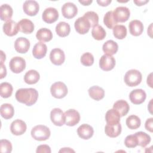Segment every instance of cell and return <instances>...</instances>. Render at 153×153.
Returning <instances> with one entry per match:
<instances>
[{
	"label": "cell",
	"mask_w": 153,
	"mask_h": 153,
	"mask_svg": "<svg viewBox=\"0 0 153 153\" xmlns=\"http://www.w3.org/2000/svg\"><path fill=\"white\" fill-rule=\"evenodd\" d=\"M65 124L68 126H74L80 120L79 113L75 109H70L65 112Z\"/></svg>",
	"instance_id": "cell-7"
},
{
	"label": "cell",
	"mask_w": 153,
	"mask_h": 153,
	"mask_svg": "<svg viewBox=\"0 0 153 153\" xmlns=\"http://www.w3.org/2000/svg\"><path fill=\"white\" fill-rule=\"evenodd\" d=\"M124 144L126 147L129 148H133L137 146V141L135 135L134 134L128 135L124 140Z\"/></svg>",
	"instance_id": "cell-41"
},
{
	"label": "cell",
	"mask_w": 153,
	"mask_h": 153,
	"mask_svg": "<svg viewBox=\"0 0 153 153\" xmlns=\"http://www.w3.org/2000/svg\"><path fill=\"white\" fill-rule=\"evenodd\" d=\"M7 75V69L3 63H1V79L5 77Z\"/></svg>",
	"instance_id": "cell-45"
},
{
	"label": "cell",
	"mask_w": 153,
	"mask_h": 153,
	"mask_svg": "<svg viewBox=\"0 0 153 153\" xmlns=\"http://www.w3.org/2000/svg\"><path fill=\"white\" fill-rule=\"evenodd\" d=\"M103 23L109 29H113V27L117 25V23L114 17L112 11H109L105 14Z\"/></svg>",
	"instance_id": "cell-38"
},
{
	"label": "cell",
	"mask_w": 153,
	"mask_h": 153,
	"mask_svg": "<svg viewBox=\"0 0 153 153\" xmlns=\"http://www.w3.org/2000/svg\"><path fill=\"white\" fill-rule=\"evenodd\" d=\"M51 95L57 99H62L65 97L68 93V88L65 83L58 81L53 84L50 87Z\"/></svg>",
	"instance_id": "cell-4"
},
{
	"label": "cell",
	"mask_w": 153,
	"mask_h": 153,
	"mask_svg": "<svg viewBox=\"0 0 153 153\" xmlns=\"http://www.w3.org/2000/svg\"><path fill=\"white\" fill-rule=\"evenodd\" d=\"M13 90L12 85L8 82H4L0 84V94L3 98L10 97L13 93Z\"/></svg>",
	"instance_id": "cell-35"
},
{
	"label": "cell",
	"mask_w": 153,
	"mask_h": 153,
	"mask_svg": "<svg viewBox=\"0 0 153 153\" xmlns=\"http://www.w3.org/2000/svg\"><path fill=\"white\" fill-rule=\"evenodd\" d=\"M74 26L76 31L82 35L87 33L91 27L88 21L83 16L78 18L75 20Z\"/></svg>",
	"instance_id": "cell-10"
},
{
	"label": "cell",
	"mask_w": 153,
	"mask_h": 153,
	"mask_svg": "<svg viewBox=\"0 0 153 153\" xmlns=\"http://www.w3.org/2000/svg\"><path fill=\"white\" fill-rule=\"evenodd\" d=\"M134 3L137 5V6H141V5H145V4H146L147 2H149V1L148 0H145V1H133Z\"/></svg>",
	"instance_id": "cell-47"
},
{
	"label": "cell",
	"mask_w": 153,
	"mask_h": 153,
	"mask_svg": "<svg viewBox=\"0 0 153 153\" xmlns=\"http://www.w3.org/2000/svg\"><path fill=\"white\" fill-rule=\"evenodd\" d=\"M47 51V45L43 42H39L34 45L32 50V54L35 58L37 59H41L45 56Z\"/></svg>",
	"instance_id": "cell-21"
},
{
	"label": "cell",
	"mask_w": 153,
	"mask_h": 153,
	"mask_svg": "<svg viewBox=\"0 0 153 153\" xmlns=\"http://www.w3.org/2000/svg\"><path fill=\"white\" fill-rule=\"evenodd\" d=\"M51 134L50 129L44 125H37L33 127L31 130L32 137L38 141L47 140Z\"/></svg>",
	"instance_id": "cell-2"
},
{
	"label": "cell",
	"mask_w": 153,
	"mask_h": 153,
	"mask_svg": "<svg viewBox=\"0 0 153 153\" xmlns=\"http://www.w3.org/2000/svg\"><path fill=\"white\" fill-rule=\"evenodd\" d=\"M78 13L76 6L72 2H66L62 7V13L64 17L66 19L74 18Z\"/></svg>",
	"instance_id": "cell-16"
},
{
	"label": "cell",
	"mask_w": 153,
	"mask_h": 153,
	"mask_svg": "<svg viewBox=\"0 0 153 153\" xmlns=\"http://www.w3.org/2000/svg\"><path fill=\"white\" fill-rule=\"evenodd\" d=\"M120 115L114 109H111L108 110L105 114V120L107 124L115 125L120 123Z\"/></svg>",
	"instance_id": "cell-23"
},
{
	"label": "cell",
	"mask_w": 153,
	"mask_h": 153,
	"mask_svg": "<svg viewBox=\"0 0 153 153\" xmlns=\"http://www.w3.org/2000/svg\"><path fill=\"white\" fill-rule=\"evenodd\" d=\"M129 31L131 35L137 36L140 35L143 31V25L140 20H131L128 25Z\"/></svg>",
	"instance_id": "cell-20"
},
{
	"label": "cell",
	"mask_w": 153,
	"mask_h": 153,
	"mask_svg": "<svg viewBox=\"0 0 153 153\" xmlns=\"http://www.w3.org/2000/svg\"><path fill=\"white\" fill-rule=\"evenodd\" d=\"M14 114V109L13 106L10 103H3L1 106V115L6 119L11 118Z\"/></svg>",
	"instance_id": "cell-32"
},
{
	"label": "cell",
	"mask_w": 153,
	"mask_h": 153,
	"mask_svg": "<svg viewBox=\"0 0 153 153\" xmlns=\"http://www.w3.org/2000/svg\"><path fill=\"white\" fill-rule=\"evenodd\" d=\"M115 65V59L112 56L104 54L99 60V66L104 71L112 70Z\"/></svg>",
	"instance_id": "cell-8"
},
{
	"label": "cell",
	"mask_w": 153,
	"mask_h": 153,
	"mask_svg": "<svg viewBox=\"0 0 153 153\" xmlns=\"http://www.w3.org/2000/svg\"><path fill=\"white\" fill-rule=\"evenodd\" d=\"M71 31L70 25L65 22H59L56 26V33L60 37L67 36Z\"/></svg>",
	"instance_id": "cell-31"
},
{
	"label": "cell",
	"mask_w": 153,
	"mask_h": 153,
	"mask_svg": "<svg viewBox=\"0 0 153 153\" xmlns=\"http://www.w3.org/2000/svg\"><path fill=\"white\" fill-rule=\"evenodd\" d=\"M26 128L27 126L25 122L19 119H17L13 121L10 126L11 132L16 136H19L24 134Z\"/></svg>",
	"instance_id": "cell-15"
},
{
	"label": "cell",
	"mask_w": 153,
	"mask_h": 153,
	"mask_svg": "<svg viewBox=\"0 0 153 153\" xmlns=\"http://www.w3.org/2000/svg\"><path fill=\"white\" fill-rule=\"evenodd\" d=\"M93 2L92 0H88V1H79V2L82 4L83 5H89Z\"/></svg>",
	"instance_id": "cell-50"
},
{
	"label": "cell",
	"mask_w": 153,
	"mask_h": 153,
	"mask_svg": "<svg viewBox=\"0 0 153 153\" xmlns=\"http://www.w3.org/2000/svg\"><path fill=\"white\" fill-rule=\"evenodd\" d=\"M1 152L3 153H10L12 151V145L7 139H1L0 142Z\"/></svg>",
	"instance_id": "cell-42"
},
{
	"label": "cell",
	"mask_w": 153,
	"mask_h": 153,
	"mask_svg": "<svg viewBox=\"0 0 153 153\" xmlns=\"http://www.w3.org/2000/svg\"><path fill=\"white\" fill-rule=\"evenodd\" d=\"M121 125L120 123L115 125L106 124L105 127V134L110 137H116L118 136L121 132Z\"/></svg>",
	"instance_id": "cell-25"
},
{
	"label": "cell",
	"mask_w": 153,
	"mask_h": 153,
	"mask_svg": "<svg viewBox=\"0 0 153 153\" xmlns=\"http://www.w3.org/2000/svg\"><path fill=\"white\" fill-rule=\"evenodd\" d=\"M40 75L36 70L31 69L28 71L24 76V81L28 84H34L39 80Z\"/></svg>",
	"instance_id": "cell-29"
},
{
	"label": "cell",
	"mask_w": 153,
	"mask_h": 153,
	"mask_svg": "<svg viewBox=\"0 0 153 153\" xmlns=\"http://www.w3.org/2000/svg\"><path fill=\"white\" fill-rule=\"evenodd\" d=\"M51 122L57 126H62L65 123V114L60 108H54L50 112Z\"/></svg>",
	"instance_id": "cell-9"
},
{
	"label": "cell",
	"mask_w": 153,
	"mask_h": 153,
	"mask_svg": "<svg viewBox=\"0 0 153 153\" xmlns=\"http://www.w3.org/2000/svg\"><path fill=\"white\" fill-rule=\"evenodd\" d=\"M1 63H3L4 62V60H5V59H6V57H5V55L3 57V56H4V53H3V51H1Z\"/></svg>",
	"instance_id": "cell-51"
},
{
	"label": "cell",
	"mask_w": 153,
	"mask_h": 153,
	"mask_svg": "<svg viewBox=\"0 0 153 153\" xmlns=\"http://www.w3.org/2000/svg\"><path fill=\"white\" fill-rule=\"evenodd\" d=\"M102 50L105 54L112 56L117 52L118 50V45L114 41L108 40L103 44Z\"/></svg>",
	"instance_id": "cell-27"
},
{
	"label": "cell",
	"mask_w": 153,
	"mask_h": 153,
	"mask_svg": "<svg viewBox=\"0 0 153 153\" xmlns=\"http://www.w3.org/2000/svg\"><path fill=\"white\" fill-rule=\"evenodd\" d=\"M153 124V118H149L146 120L145 124V128L150 131L152 132L153 131V127H152V124Z\"/></svg>",
	"instance_id": "cell-44"
},
{
	"label": "cell",
	"mask_w": 153,
	"mask_h": 153,
	"mask_svg": "<svg viewBox=\"0 0 153 153\" xmlns=\"http://www.w3.org/2000/svg\"><path fill=\"white\" fill-rule=\"evenodd\" d=\"M88 94L91 98L99 101L102 99L105 96V91L102 88L97 85H94L91 87L88 90Z\"/></svg>",
	"instance_id": "cell-26"
},
{
	"label": "cell",
	"mask_w": 153,
	"mask_h": 153,
	"mask_svg": "<svg viewBox=\"0 0 153 153\" xmlns=\"http://www.w3.org/2000/svg\"><path fill=\"white\" fill-rule=\"evenodd\" d=\"M126 123L128 128L131 130H135L140 127L141 121L137 116L135 115H131L127 118Z\"/></svg>",
	"instance_id": "cell-34"
},
{
	"label": "cell",
	"mask_w": 153,
	"mask_h": 153,
	"mask_svg": "<svg viewBox=\"0 0 153 153\" xmlns=\"http://www.w3.org/2000/svg\"><path fill=\"white\" fill-rule=\"evenodd\" d=\"M113 16L117 23H124L129 19L130 11L126 7H118L113 11Z\"/></svg>",
	"instance_id": "cell-5"
},
{
	"label": "cell",
	"mask_w": 153,
	"mask_h": 153,
	"mask_svg": "<svg viewBox=\"0 0 153 153\" xmlns=\"http://www.w3.org/2000/svg\"><path fill=\"white\" fill-rule=\"evenodd\" d=\"M136 137L137 145L142 147H145L151 142V137L147 133L143 131H138L134 134Z\"/></svg>",
	"instance_id": "cell-33"
},
{
	"label": "cell",
	"mask_w": 153,
	"mask_h": 153,
	"mask_svg": "<svg viewBox=\"0 0 153 153\" xmlns=\"http://www.w3.org/2000/svg\"><path fill=\"white\" fill-rule=\"evenodd\" d=\"M23 11L25 14L30 16H35L39 11V6L38 3L33 0L26 1L23 5Z\"/></svg>",
	"instance_id": "cell-12"
},
{
	"label": "cell",
	"mask_w": 153,
	"mask_h": 153,
	"mask_svg": "<svg viewBox=\"0 0 153 153\" xmlns=\"http://www.w3.org/2000/svg\"><path fill=\"white\" fill-rule=\"evenodd\" d=\"M91 35L96 40H103L106 36V31L102 26L97 25L93 27Z\"/></svg>",
	"instance_id": "cell-36"
},
{
	"label": "cell",
	"mask_w": 153,
	"mask_h": 153,
	"mask_svg": "<svg viewBox=\"0 0 153 153\" xmlns=\"http://www.w3.org/2000/svg\"><path fill=\"white\" fill-rule=\"evenodd\" d=\"M59 152H75V151L71 149L70 148H63L61 149Z\"/></svg>",
	"instance_id": "cell-48"
},
{
	"label": "cell",
	"mask_w": 153,
	"mask_h": 153,
	"mask_svg": "<svg viewBox=\"0 0 153 153\" xmlns=\"http://www.w3.org/2000/svg\"><path fill=\"white\" fill-rule=\"evenodd\" d=\"M9 66L10 70L16 74L22 72L26 68L25 60L19 56L13 57L10 61Z\"/></svg>",
	"instance_id": "cell-6"
},
{
	"label": "cell",
	"mask_w": 153,
	"mask_h": 153,
	"mask_svg": "<svg viewBox=\"0 0 153 153\" xmlns=\"http://www.w3.org/2000/svg\"><path fill=\"white\" fill-rule=\"evenodd\" d=\"M112 2L111 0H104V1H99V0H97V3L100 5V6H102V7H105V6H108L111 2Z\"/></svg>",
	"instance_id": "cell-46"
},
{
	"label": "cell",
	"mask_w": 153,
	"mask_h": 153,
	"mask_svg": "<svg viewBox=\"0 0 153 153\" xmlns=\"http://www.w3.org/2000/svg\"><path fill=\"white\" fill-rule=\"evenodd\" d=\"M16 100L27 106H32L35 104L38 97V91L33 88H20L15 94Z\"/></svg>",
	"instance_id": "cell-1"
},
{
	"label": "cell",
	"mask_w": 153,
	"mask_h": 153,
	"mask_svg": "<svg viewBox=\"0 0 153 153\" xmlns=\"http://www.w3.org/2000/svg\"><path fill=\"white\" fill-rule=\"evenodd\" d=\"M0 17L2 21L10 20L13 16V10L11 7L7 4L1 5L0 7Z\"/></svg>",
	"instance_id": "cell-30"
},
{
	"label": "cell",
	"mask_w": 153,
	"mask_h": 153,
	"mask_svg": "<svg viewBox=\"0 0 153 153\" xmlns=\"http://www.w3.org/2000/svg\"><path fill=\"white\" fill-rule=\"evenodd\" d=\"M142 79V75L140 71L136 69H130L128 71L124 78L125 83L129 87H135L139 85Z\"/></svg>",
	"instance_id": "cell-3"
},
{
	"label": "cell",
	"mask_w": 153,
	"mask_h": 153,
	"mask_svg": "<svg viewBox=\"0 0 153 153\" xmlns=\"http://www.w3.org/2000/svg\"><path fill=\"white\" fill-rule=\"evenodd\" d=\"M147 84L151 87L152 88V73H151L147 78Z\"/></svg>",
	"instance_id": "cell-49"
},
{
	"label": "cell",
	"mask_w": 153,
	"mask_h": 153,
	"mask_svg": "<svg viewBox=\"0 0 153 153\" xmlns=\"http://www.w3.org/2000/svg\"><path fill=\"white\" fill-rule=\"evenodd\" d=\"M36 38L42 42H48L53 38L51 31L47 28H41L36 33Z\"/></svg>",
	"instance_id": "cell-28"
},
{
	"label": "cell",
	"mask_w": 153,
	"mask_h": 153,
	"mask_svg": "<svg viewBox=\"0 0 153 153\" xmlns=\"http://www.w3.org/2000/svg\"><path fill=\"white\" fill-rule=\"evenodd\" d=\"M146 94L142 89H135L132 90L130 94L129 98L131 103L134 105L142 103L146 99Z\"/></svg>",
	"instance_id": "cell-11"
},
{
	"label": "cell",
	"mask_w": 153,
	"mask_h": 153,
	"mask_svg": "<svg viewBox=\"0 0 153 153\" xmlns=\"http://www.w3.org/2000/svg\"><path fill=\"white\" fill-rule=\"evenodd\" d=\"M81 63L85 66H91L94 63V57L90 53H84L81 57Z\"/></svg>",
	"instance_id": "cell-40"
},
{
	"label": "cell",
	"mask_w": 153,
	"mask_h": 153,
	"mask_svg": "<svg viewBox=\"0 0 153 153\" xmlns=\"http://www.w3.org/2000/svg\"><path fill=\"white\" fill-rule=\"evenodd\" d=\"M19 30L24 33H31L34 30V24L33 22L27 19H23L18 22Z\"/></svg>",
	"instance_id": "cell-22"
},
{
	"label": "cell",
	"mask_w": 153,
	"mask_h": 153,
	"mask_svg": "<svg viewBox=\"0 0 153 153\" xmlns=\"http://www.w3.org/2000/svg\"><path fill=\"white\" fill-rule=\"evenodd\" d=\"M83 17L85 18L90 23L91 27H94L98 25L99 23V16L94 11H87L86 12Z\"/></svg>",
	"instance_id": "cell-39"
},
{
	"label": "cell",
	"mask_w": 153,
	"mask_h": 153,
	"mask_svg": "<svg viewBox=\"0 0 153 153\" xmlns=\"http://www.w3.org/2000/svg\"><path fill=\"white\" fill-rule=\"evenodd\" d=\"M94 133L93 127L87 124H81L77 128V134L79 137L83 139H88L91 138Z\"/></svg>",
	"instance_id": "cell-18"
},
{
	"label": "cell",
	"mask_w": 153,
	"mask_h": 153,
	"mask_svg": "<svg viewBox=\"0 0 153 153\" xmlns=\"http://www.w3.org/2000/svg\"><path fill=\"white\" fill-rule=\"evenodd\" d=\"M114 36L119 39H124L127 35V29L124 25H116L113 27Z\"/></svg>",
	"instance_id": "cell-37"
},
{
	"label": "cell",
	"mask_w": 153,
	"mask_h": 153,
	"mask_svg": "<svg viewBox=\"0 0 153 153\" xmlns=\"http://www.w3.org/2000/svg\"><path fill=\"white\" fill-rule=\"evenodd\" d=\"M36 153H50L51 152L50 147L47 145H41L37 147Z\"/></svg>",
	"instance_id": "cell-43"
},
{
	"label": "cell",
	"mask_w": 153,
	"mask_h": 153,
	"mask_svg": "<svg viewBox=\"0 0 153 153\" xmlns=\"http://www.w3.org/2000/svg\"><path fill=\"white\" fill-rule=\"evenodd\" d=\"M113 109L116 110L121 117H124L129 111L130 106L124 100H119L115 102L113 105Z\"/></svg>",
	"instance_id": "cell-24"
},
{
	"label": "cell",
	"mask_w": 153,
	"mask_h": 153,
	"mask_svg": "<svg viewBox=\"0 0 153 153\" xmlns=\"http://www.w3.org/2000/svg\"><path fill=\"white\" fill-rule=\"evenodd\" d=\"M51 62L55 65H61L65 60V55L63 51L60 48H56L53 49L50 54Z\"/></svg>",
	"instance_id": "cell-14"
},
{
	"label": "cell",
	"mask_w": 153,
	"mask_h": 153,
	"mask_svg": "<svg viewBox=\"0 0 153 153\" xmlns=\"http://www.w3.org/2000/svg\"><path fill=\"white\" fill-rule=\"evenodd\" d=\"M19 30L18 23L12 20L7 21L3 25V31L7 36H13L16 35Z\"/></svg>",
	"instance_id": "cell-19"
},
{
	"label": "cell",
	"mask_w": 153,
	"mask_h": 153,
	"mask_svg": "<svg viewBox=\"0 0 153 153\" xmlns=\"http://www.w3.org/2000/svg\"><path fill=\"white\" fill-rule=\"evenodd\" d=\"M42 17L45 23H53L58 19L59 12L55 8L48 7L43 11Z\"/></svg>",
	"instance_id": "cell-13"
},
{
	"label": "cell",
	"mask_w": 153,
	"mask_h": 153,
	"mask_svg": "<svg viewBox=\"0 0 153 153\" xmlns=\"http://www.w3.org/2000/svg\"><path fill=\"white\" fill-rule=\"evenodd\" d=\"M14 48L19 53H26L30 48V42L26 38H18L14 42Z\"/></svg>",
	"instance_id": "cell-17"
}]
</instances>
